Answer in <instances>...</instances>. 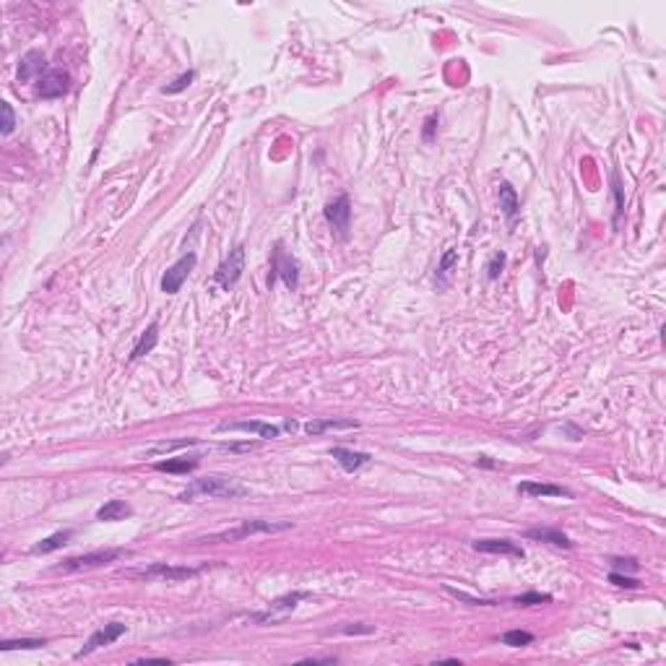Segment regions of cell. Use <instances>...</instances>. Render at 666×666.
I'll return each instance as SVG.
<instances>
[{"instance_id":"obj_1","label":"cell","mask_w":666,"mask_h":666,"mask_svg":"<svg viewBox=\"0 0 666 666\" xmlns=\"http://www.w3.org/2000/svg\"><path fill=\"white\" fill-rule=\"evenodd\" d=\"M198 495L235 500V498H245V495H248V489L242 487L239 482H235V479H229V477H206V479H196V482H193V484H190V487L185 489V492H182L177 500H182V502H190V500L198 498Z\"/></svg>"},{"instance_id":"obj_2","label":"cell","mask_w":666,"mask_h":666,"mask_svg":"<svg viewBox=\"0 0 666 666\" xmlns=\"http://www.w3.org/2000/svg\"><path fill=\"white\" fill-rule=\"evenodd\" d=\"M287 528H292V521H242L237 528L221 531V534L206 537L200 541H237V539L253 537V534H276V531H287Z\"/></svg>"},{"instance_id":"obj_3","label":"cell","mask_w":666,"mask_h":666,"mask_svg":"<svg viewBox=\"0 0 666 666\" xmlns=\"http://www.w3.org/2000/svg\"><path fill=\"white\" fill-rule=\"evenodd\" d=\"M242 271H245V248L237 245V248L229 250V255L219 263V269L214 271V281L229 292L239 281Z\"/></svg>"},{"instance_id":"obj_4","label":"cell","mask_w":666,"mask_h":666,"mask_svg":"<svg viewBox=\"0 0 666 666\" xmlns=\"http://www.w3.org/2000/svg\"><path fill=\"white\" fill-rule=\"evenodd\" d=\"M196 263H198V255H196V253H185L180 260H175V263L164 271V276H161V292H164V294H177L180 289H182V284L188 281L190 271L196 269Z\"/></svg>"},{"instance_id":"obj_5","label":"cell","mask_w":666,"mask_h":666,"mask_svg":"<svg viewBox=\"0 0 666 666\" xmlns=\"http://www.w3.org/2000/svg\"><path fill=\"white\" fill-rule=\"evenodd\" d=\"M125 555V549H97V552H86V555L79 557H68L63 560V565L58 570H65V573H73V570H89V567H102V565H110L115 562L118 557Z\"/></svg>"},{"instance_id":"obj_6","label":"cell","mask_w":666,"mask_h":666,"mask_svg":"<svg viewBox=\"0 0 666 666\" xmlns=\"http://www.w3.org/2000/svg\"><path fill=\"white\" fill-rule=\"evenodd\" d=\"M271 278H269V284H273L276 278H281L284 284H287L289 289H297V284H299V266H297V260L292 258L289 255L287 250H284V245L278 242L276 248H273V263H271Z\"/></svg>"},{"instance_id":"obj_7","label":"cell","mask_w":666,"mask_h":666,"mask_svg":"<svg viewBox=\"0 0 666 666\" xmlns=\"http://www.w3.org/2000/svg\"><path fill=\"white\" fill-rule=\"evenodd\" d=\"M125 633H128V625H122V622H110V625L100 627L97 633H91V637L86 640V646H84L79 653H76V658L91 656L94 651H100V648L115 643V640H118L120 635H125Z\"/></svg>"},{"instance_id":"obj_8","label":"cell","mask_w":666,"mask_h":666,"mask_svg":"<svg viewBox=\"0 0 666 666\" xmlns=\"http://www.w3.org/2000/svg\"><path fill=\"white\" fill-rule=\"evenodd\" d=\"M310 594H305V591H294V594H287V596H278V598H273L271 601V607H269V612H263V615H258L255 619L258 622H281L284 617L287 615H292L294 609L299 607V601H305Z\"/></svg>"},{"instance_id":"obj_9","label":"cell","mask_w":666,"mask_h":666,"mask_svg":"<svg viewBox=\"0 0 666 666\" xmlns=\"http://www.w3.org/2000/svg\"><path fill=\"white\" fill-rule=\"evenodd\" d=\"M68 89H70V76L65 70H58V68L47 70V73L37 81V94H40L42 100H58L63 94H68Z\"/></svg>"},{"instance_id":"obj_10","label":"cell","mask_w":666,"mask_h":666,"mask_svg":"<svg viewBox=\"0 0 666 666\" xmlns=\"http://www.w3.org/2000/svg\"><path fill=\"white\" fill-rule=\"evenodd\" d=\"M326 221H328L331 227L336 229L341 237H347L349 232V221H351V200H349V196H338V198H333L326 206Z\"/></svg>"},{"instance_id":"obj_11","label":"cell","mask_w":666,"mask_h":666,"mask_svg":"<svg viewBox=\"0 0 666 666\" xmlns=\"http://www.w3.org/2000/svg\"><path fill=\"white\" fill-rule=\"evenodd\" d=\"M47 73V60H45V52L40 50H29L19 63V81L29 84V81H40L42 76Z\"/></svg>"},{"instance_id":"obj_12","label":"cell","mask_w":666,"mask_h":666,"mask_svg":"<svg viewBox=\"0 0 666 666\" xmlns=\"http://www.w3.org/2000/svg\"><path fill=\"white\" fill-rule=\"evenodd\" d=\"M219 432H255L263 440H273L281 435V427L276 425H266V422H224L219 425Z\"/></svg>"},{"instance_id":"obj_13","label":"cell","mask_w":666,"mask_h":666,"mask_svg":"<svg viewBox=\"0 0 666 666\" xmlns=\"http://www.w3.org/2000/svg\"><path fill=\"white\" fill-rule=\"evenodd\" d=\"M141 576L164 578V580H169V583H180V580L196 578V576H198V570H193V567H175V565H167V562H157V565L146 567Z\"/></svg>"},{"instance_id":"obj_14","label":"cell","mask_w":666,"mask_h":666,"mask_svg":"<svg viewBox=\"0 0 666 666\" xmlns=\"http://www.w3.org/2000/svg\"><path fill=\"white\" fill-rule=\"evenodd\" d=\"M474 549L477 552H484V555H510V557H523L526 552L513 544L510 539H479L474 541Z\"/></svg>"},{"instance_id":"obj_15","label":"cell","mask_w":666,"mask_h":666,"mask_svg":"<svg viewBox=\"0 0 666 666\" xmlns=\"http://www.w3.org/2000/svg\"><path fill=\"white\" fill-rule=\"evenodd\" d=\"M518 492L528 495V498H573L570 489L560 487V484H541V482H521Z\"/></svg>"},{"instance_id":"obj_16","label":"cell","mask_w":666,"mask_h":666,"mask_svg":"<svg viewBox=\"0 0 666 666\" xmlns=\"http://www.w3.org/2000/svg\"><path fill=\"white\" fill-rule=\"evenodd\" d=\"M331 458H333L344 471H357V468L370 463V453L349 450V447H331Z\"/></svg>"},{"instance_id":"obj_17","label":"cell","mask_w":666,"mask_h":666,"mask_svg":"<svg viewBox=\"0 0 666 666\" xmlns=\"http://www.w3.org/2000/svg\"><path fill=\"white\" fill-rule=\"evenodd\" d=\"M133 516V507L125 502V500H110L97 510V521L102 523H115V521H125V518Z\"/></svg>"},{"instance_id":"obj_18","label":"cell","mask_w":666,"mask_h":666,"mask_svg":"<svg viewBox=\"0 0 666 666\" xmlns=\"http://www.w3.org/2000/svg\"><path fill=\"white\" fill-rule=\"evenodd\" d=\"M359 422H351V419H310L305 425V432L308 435H323L328 429H357Z\"/></svg>"},{"instance_id":"obj_19","label":"cell","mask_w":666,"mask_h":666,"mask_svg":"<svg viewBox=\"0 0 666 666\" xmlns=\"http://www.w3.org/2000/svg\"><path fill=\"white\" fill-rule=\"evenodd\" d=\"M526 539H537V541L555 544V547H562V549L573 547V541H570V539H567L562 531H557V528H528Z\"/></svg>"},{"instance_id":"obj_20","label":"cell","mask_w":666,"mask_h":666,"mask_svg":"<svg viewBox=\"0 0 666 666\" xmlns=\"http://www.w3.org/2000/svg\"><path fill=\"white\" fill-rule=\"evenodd\" d=\"M500 211L505 214V219L513 224L518 216V211H521V200H518L516 190H513V185L510 182H502L500 185Z\"/></svg>"},{"instance_id":"obj_21","label":"cell","mask_w":666,"mask_h":666,"mask_svg":"<svg viewBox=\"0 0 666 666\" xmlns=\"http://www.w3.org/2000/svg\"><path fill=\"white\" fill-rule=\"evenodd\" d=\"M154 468H157V471H167V474H188V471H196V468H198V458L196 456L167 458V461H159Z\"/></svg>"},{"instance_id":"obj_22","label":"cell","mask_w":666,"mask_h":666,"mask_svg":"<svg viewBox=\"0 0 666 666\" xmlns=\"http://www.w3.org/2000/svg\"><path fill=\"white\" fill-rule=\"evenodd\" d=\"M70 537H73V531H70V528H65V531H58V534H52V537L37 541V544L31 547V555H50V552H55V549H63L70 541Z\"/></svg>"},{"instance_id":"obj_23","label":"cell","mask_w":666,"mask_h":666,"mask_svg":"<svg viewBox=\"0 0 666 666\" xmlns=\"http://www.w3.org/2000/svg\"><path fill=\"white\" fill-rule=\"evenodd\" d=\"M157 341H159V326H157V323H149V328L141 333L138 344H136V347H133V351H130V359L146 357L151 349L157 347Z\"/></svg>"},{"instance_id":"obj_24","label":"cell","mask_w":666,"mask_h":666,"mask_svg":"<svg viewBox=\"0 0 666 666\" xmlns=\"http://www.w3.org/2000/svg\"><path fill=\"white\" fill-rule=\"evenodd\" d=\"M458 263V250H445V255H443V260H440V266H438V287L440 289H445L447 287V281H450V273H453V266Z\"/></svg>"},{"instance_id":"obj_25","label":"cell","mask_w":666,"mask_h":666,"mask_svg":"<svg viewBox=\"0 0 666 666\" xmlns=\"http://www.w3.org/2000/svg\"><path fill=\"white\" fill-rule=\"evenodd\" d=\"M47 643L40 640V637H19V640H3L0 648L3 651H37V648H45Z\"/></svg>"},{"instance_id":"obj_26","label":"cell","mask_w":666,"mask_h":666,"mask_svg":"<svg viewBox=\"0 0 666 666\" xmlns=\"http://www.w3.org/2000/svg\"><path fill=\"white\" fill-rule=\"evenodd\" d=\"M500 640H502V646L521 648V646L534 643V635H531V633H526V630H510V633H505V635L500 637Z\"/></svg>"},{"instance_id":"obj_27","label":"cell","mask_w":666,"mask_h":666,"mask_svg":"<svg viewBox=\"0 0 666 666\" xmlns=\"http://www.w3.org/2000/svg\"><path fill=\"white\" fill-rule=\"evenodd\" d=\"M552 596L549 594H539V591H528V594H521V596L513 598L516 607H537V604H549Z\"/></svg>"},{"instance_id":"obj_28","label":"cell","mask_w":666,"mask_h":666,"mask_svg":"<svg viewBox=\"0 0 666 666\" xmlns=\"http://www.w3.org/2000/svg\"><path fill=\"white\" fill-rule=\"evenodd\" d=\"M193 79H196V70H185V73L177 76L172 84H167V86L161 89V94H180V91H185L190 84H193Z\"/></svg>"},{"instance_id":"obj_29","label":"cell","mask_w":666,"mask_h":666,"mask_svg":"<svg viewBox=\"0 0 666 666\" xmlns=\"http://www.w3.org/2000/svg\"><path fill=\"white\" fill-rule=\"evenodd\" d=\"M505 263H507V255H505V253H495V255L489 258V263H487V278H489V281H495V278H498L500 273H502Z\"/></svg>"},{"instance_id":"obj_30","label":"cell","mask_w":666,"mask_h":666,"mask_svg":"<svg viewBox=\"0 0 666 666\" xmlns=\"http://www.w3.org/2000/svg\"><path fill=\"white\" fill-rule=\"evenodd\" d=\"M0 112H3V128H0V133H3V136H10V133H13V128H16V115H13V107H10L8 102H0Z\"/></svg>"},{"instance_id":"obj_31","label":"cell","mask_w":666,"mask_h":666,"mask_svg":"<svg viewBox=\"0 0 666 666\" xmlns=\"http://www.w3.org/2000/svg\"><path fill=\"white\" fill-rule=\"evenodd\" d=\"M447 594H453V596L458 598V601H466V604H471V607H495V601H489V598H477V596H468V594H463V591H456V588H445Z\"/></svg>"},{"instance_id":"obj_32","label":"cell","mask_w":666,"mask_h":666,"mask_svg":"<svg viewBox=\"0 0 666 666\" xmlns=\"http://www.w3.org/2000/svg\"><path fill=\"white\" fill-rule=\"evenodd\" d=\"M609 583H615V586H619V588H637L640 586L635 578L622 576V573H612V576H609Z\"/></svg>"},{"instance_id":"obj_33","label":"cell","mask_w":666,"mask_h":666,"mask_svg":"<svg viewBox=\"0 0 666 666\" xmlns=\"http://www.w3.org/2000/svg\"><path fill=\"white\" fill-rule=\"evenodd\" d=\"M198 440H177V443H161V445H157L151 453H164V450H175V447H188V445H196Z\"/></svg>"},{"instance_id":"obj_34","label":"cell","mask_w":666,"mask_h":666,"mask_svg":"<svg viewBox=\"0 0 666 666\" xmlns=\"http://www.w3.org/2000/svg\"><path fill=\"white\" fill-rule=\"evenodd\" d=\"M438 122H440L438 115H429V118L425 120V130H422L425 141H432V133H435V128H438Z\"/></svg>"},{"instance_id":"obj_35","label":"cell","mask_w":666,"mask_h":666,"mask_svg":"<svg viewBox=\"0 0 666 666\" xmlns=\"http://www.w3.org/2000/svg\"><path fill=\"white\" fill-rule=\"evenodd\" d=\"M612 565H615L617 570H630V573H635L637 567H640L635 560H612Z\"/></svg>"},{"instance_id":"obj_36","label":"cell","mask_w":666,"mask_h":666,"mask_svg":"<svg viewBox=\"0 0 666 666\" xmlns=\"http://www.w3.org/2000/svg\"><path fill=\"white\" fill-rule=\"evenodd\" d=\"M615 196H617V221H619V216H622V209H625V203H622V188H619V180H617V175H615Z\"/></svg>"},{"instance_id":"obj_37","label":"cell","mask_w":666,"mask_h":666,"mask_svg":"<svg viewBox=\"0 0 666 666\" xmlns=\"http://www.w3.org/2000/svg\"><path fill=\"white\" fill-rule=\"evenodd\" d=\"M375 627H344V633H349V635H354V633H372Z\"/></svg>"},{"instance_id":"obj_38","label":"cell","mask_w":666,"mask_h":666,"mask_svg":"<svg viewBox=\"0 0 666 666\" xmlns=\"http://www.w3.org/2000/svg\"><path fill=\"white\" fill-rule=\"evenodd\" d=\"M477 466H484V468H492L495 466V461H489L487 456H479L477 458Z\"/></svg>"},{"instance_id":"obj_39","label":"cell","mask_w":666,"mask_h":666,"mask_svg":"<svg viewBox=\"0 0 666 666\" xmlns=\"http://www.w3.org/2000/svg\"><path fill=\"white\" fill-rule=\"evenodd\" d=\"M281 429H287V432H297L299 425L294 422V419H287V422H284V427H281Z\"/></svg>"}]
</instances>
